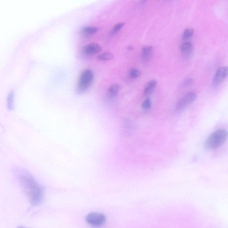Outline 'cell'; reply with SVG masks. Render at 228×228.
<instances>
[{
    "instance_id": "obj_10",
    "label": "cell",
    "mask_w": 228,
    "mask_h": 228,
    "mask_svg": "<svg viewBox=\"0 0 228 228\" xmlns=\"http://www.w3.org/2000/svg\"><path fill=\"white\" fill-rule=\"evenodd\" d=\"M192 50V45L191 43L186 42L184 43L181 46V51L183 55H188L191 53Z\"/></svg>"
},
{
    "instance_id": "obj_4",
    "label": "cell",
    "mask_w": 228,
    "mask_h": 228,
    "mask_svg": "<svg viewBox=\"0 0 228 228\" xmlns=\"http://www.w3.org/2000/svg\"><path fill=\"white\" fill-rule=\"evenodd\" d=\"M196 93L192 91L185 94L177 102L176 105V111L178 112L184 111L193 103L196 99Z\"/></svg>"
},
{
    "instance_id": "obj_11",
    "label": "cell",
    "mask_w": 228,
    "mask_h": 228,
    "mask_svg": "<svg viewBox=\"0 0 228 228\" xmlns=\"http://www.w3.org/2000/svg\"><path fill=\"white\" fill-rule=\"evenodd\" d=\"M14 92L13 90H11L9 93L7 97V108L10 111H13L14 109Z\"/></svg>"
},
{
    "instance_id": "obj_6",
    "label": "cell",
    "mask_w": 228,
    "mask_h": 228,
    "mask_svg": "<svg viewBox=\"0 0 228 228\" xmlns=\"http://www.w3.org/2000/svg\"><path fill=\"white\" fill-rule=\"evenodd\" d=\"M228 76V67H222L218 69L213 78V84L218 86L221 84Z\"/></svg>"
},
{
    "instance_id": "obj_1",
    "label": "cell",
    "mask_w": 228,
    "mask_h": 228,
    "mask_svg": "<svg viewBox=\"0 0 228 228\" xmlns=\"http://www.w3.org/2000/svg\"><path fill=\"white\" fill-rule=\"evenodd\" d=\"M21 185L28 197L29 202L33 205H38L43 200V190L33 177L26 171H21L19 174Z\"/></svg>"
},
{
    "instance_id": "obj_17",
    "label": "cell",
    "mask_w": 228,
    "mask_h": 228,
    "mask_svg": "<svg viewBox=\"0 0 228 228\" xmlns=\"http://www.w3.org/2000/svg\"><path fill=\"white\" fill-rule=\"evenodd\" d=\"M194 30L192 28H187L185 29L182 35V38L183 39H187L190 38L193 35Z\"/></svg>"
},
{
    "instance_id": "obj_16",
    "label": "cell",
    "mask_w": 228,
    "mask_h": 228,
    "mask_svg": "<svg viewBox=\"0 0 228 228\" xmlns=\"http://www.w3.org/2000/svg\"><path fill=\"white\" fill-rule=\"evenodd\" d=\"M142 108L143 110L147 111L150 109L151 107V102L149 98H147L145 100L143 101L141 105Z\"/></svg>"
},
{
    "instance_id": "obj_13",
    "label": "cell",
    "mask_w": 228,
    "mask_h": 228,
    "mask_svg": "<svg viewBox=\"0 0 228 228\" xmlns=\"http://www.w3.org/2000/svg\"><path fill=\"white\" fill-rule=\"evenodd\" d=\"M119 90V86L117 84H113L111 86L108 90L109 95L112 97H116L117 95Z\"/></svg>"
},
{
    "instance_id": "obj_9",
    "label": "cell",
    "mask_w": 228,
    "mask_h": 228,
    "mask_svg": "<svg viewBox=\"0 0 228 228\" xmlns=\"http://www.w3.org/2000/svg\"><path fill=\"white\" fill-rule=\"evenodd\" d=\"M157 82L156 80H151L147 82L143 88L144 94L147 95L152 92L155 87L156 86Z\"/></svg>"
},
{
    "instance_id": "obj_12",
    "label": "cell",
    "mask_w": 228,
    "mask_h": 228,
    "mask_svg": "<svg viewBox=\"0 0 228 228\" xmlns=\"http://www.w3.org/2000/svg\"><path fill=\"white\" fill-rule=\"evenodd\" d=\"M99 28L97 27L87 26L82 29V33L86 35H92L96 33L98 31Z\"/></svg>"
},
{
    "instance_id": "obj_8",
    "label": "cell",
    "mask_w": 228,
    "mask_h": 228,
    "mask_svg": "<svg viewBox=\"0 0 228 228\" xmlns=\"http://www.w3.org/2000/svg\"><path fill=\"white\" fill-rule=\"evenodd\" d=\"M153 47L150 46H147L142 49L141 57L142 60L144 62H148L150 60L153 53Z\"/></svg>"
},
{
    "instance_id": "obj_18",
    "label": "cell",
    "mask_w": 228,
    "mask_h": 228,
    "mask_svg": "<svg viewBox=\"0 0 228 228\" xmlns=\"http://www.w3.org/2000/svg\"><path fill=\"white\" fill-rule=\"evenodd\" d=\"M124 25H125V23L121 22V23H118L116 25H115L113 29L112 33H116L118 32L124 26Z\"/></svg>"
},
{
    "instance_id": "obj_15",
    "label": "cell",
    "mask_w": 228,
    "mask_h": 228,
    "mask_svg": "<svg viewBox=\"0 0 228 228\" xmlns=\"http://www.w3.org/2000/svg\"><path fill=\"white\" fill-rule=\"evenodd\" d=\"M128 74H129V76L130 78H135L140 76L141 74V72L138 69L133 68V69H131L129 71Z\"/></svg>"
},
{
    "instance_id": "obj_19",
    "label": "cell",
    "mask_w": 228,
    "mask_h": 228,
    "mask_svg": "<svg viewBox=\"0 0 228 228\" xmlns=\"http://www.w3.org/2000/svg\"><path fill=\"white\" fill-rule=\"evenodd\" d=\"M192 82H193V80L192 78H188L185 80V82H184V85L185 86H189L192 84Z\"/></svg>"
},
{
    "instance_id": "obj_2",
    "label": "cell",
    "mask_w": 228,
    "mask_h": 228,
    "mask_svg": "<svg viewBox=\"0 0 228 228\" xmlns=\"http://www.w3.org/2000/svg\"><path fill=\"white\" fill-rule=\"evenodd\" d=\"M228 132L225 129H219L212 133L207 137L204 143L205 149L212 150L220 147L226 142Z\"/></svg>"
},
{
    "instance_id": "obj_5",
    "label": "cell",
    "mask_w": 228,
    "mask_h": 228,
    "mask_svg": "<svg viewBox=\"0 0 228 228\" xmlns=\"http://www.w3.org/2000/svg\"><path fill=\"white\" fill-rule=\"evenodd\" d=\"M86 221L90 226L99 227L104 224L106 217L103 214L98 213H91L86 216Z\"/></svg>"
},
{
    "instance_id": "obj_7",
    "label": "cell",
    "mask_w": 228,
    "mask_h": 228,
    "mask_svg": "<svg viewBox=\"0 0 228 228\" xmlns=\"http://www.w3.org/2000/svg\"><path fill=\"white\" fill-rule=\"evenodd\" d=\"M102 48L99 45L95 43H91L85 46L83 49V53L87 55H92L99 53Z\"/></svg>"
},
{
    "instance_id": "obj_3",
    "label": "cell",
    "mask_w": 228,
    "mask_h": 228,
    "mask_svg": "<svg viewBox=\"0 0 228 228\" xmlns=\"http://www.w3.org/2000/svg\"><path fill=\"white\" fill-rule=\"evenodd\" d=\"M94 75L91 70L86 69L82 72L77 84V91L78 94L83 93L90 87L93 81Z\"/></svg>"
},
{
    "instance_id": "obj_20",
    "label": "cell",
    "mask_w": 228,
    "mask_h": 228,
    "mask_svg": "<svg viewBox=\"0 0 228 228\" xmlns=\"http://www.w3.org/2000/svg\"><path fill=\"white\" fill-rule=\"evenodd\" d=\"M128 50L132 51V50L134 49V47L133 46H129L128 47Z\"/></svg>"
},
{
    "instance_id": "obj_14",
    "label": "cell",
    "mask_w": 228,
    "mask_h": 228,
    "mask_svg": "<svg viewBox=\"0 0 228 228\" xmlns=\"http://www.w3.org/2000/svg\"><path fill=\"white\" fill-rule=\"evenodd\" d=\"M98 59L100 61L110 60L113 58V55L109 52H105L100 54L98 56Z\"/></svg>"
}]
</instances>
